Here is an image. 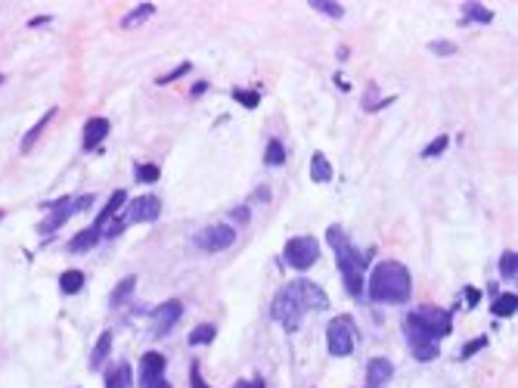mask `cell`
I'll list each match as a JSON object with an SVG mask.
<instances>
[{
  "label": "cell",
  "instance_id": "43",
  "mask_svg": "<svg viewBox=\"0 0 518 388\" xmlns=\"http://www.w3.org/2000/svg\"><path fill=\"white\" fill-rule=\"evenodd\" d=\"M44 22H50V16H41V19H31V29H37V25H44Z\"/></svg>",
  "mask_w": 518,
  "mask_h": 388
},
{
  "label": "cell",
  "instance_id": "18",
  "mask_svg": "<svg viewBox=\"0 0 518 388\" xmlns=\"http://www.w3.org/2000/svg\"><path fill=\"white\" fill-rule=\"evenodd\" d=\"M109 348H112V332L106 330V332H99V339H97L94 351H90V360H87L90 370H99V366H103V360L109 357Z\"/></svg>",
  "mask_w": 518,
  "mask_h": 388
},
{
  "label": "cell",
  "instance_id": "14",
  "mask_svg": "<svg viewBox=\"0 0 518 388\" xmlns=\"http://www.w3.org/2000/svg\"><path fill=\"white\" fill-rule=\"evenodd\" d=\"M106 137H109V122L106 118H90L84 124V149H97Z\"/></svg>",
  "mask_w": 518,
  "mask_h": 388
},
{
  "label": "cell",
  "instance_id": "24",
  "mask_svg": "<svg viewBox=\"0 0 518 388\" xmlns=\"http://www.w3.org/2000/svg\"><path fill=\"white\" fill-rule=\"evenodd\" d=\"M84 286V273L81 270H65L62 277H59V289L65 292V296H75V292H81Z\"/></svg>",
  "mask_w": 518,
  "mask_h": 388
},
{
  "label": "cell",
  "instance_id": "8",
  "mask_svg": "<svg viewBox=\"0 0 518 388\" xmlns=\"http://www.w3.org/2000/svg\"><path fill=\"white\" fill-rule=\"evenodd\" d=\"M183 317V302L181 298H171V302L158 305L156 311H152V336L162 339L165 332L174 330V323Z\"/></svg>",
  "mask_w": 518,
  "mask_h": 388
},
{
  "label": "cell",
  "instance_id": "35",
  "mask_svg": "<svg viewBox=\"0 0 518 388\" xmlns=\"http://www.w3.org/2000/svg\"><path fill=\"white\" fill-rule=\"evenodd\" d=\"M124 227H128V220H124V218H115V220H109V224L103 227V233H106L109 239H115V236H122V233H124Z\"/></svg>",
  "mask_w": 518,
  "mask_h": 388
},
{
  "label": "cell",
  "instance_id": "34",
  "mask_svg": "<svg viewBox=\"0 0 518 388\" xmlns=\"http://www.w3.org/2000/svg\"><path fill=\"white\" fill-rule=\"evenodd\" d=\"M192 69V63H181V65H177V69H171L168 72V75H162V78H158V84H171V81H177V78H183V75H187V72Z\"/></svg>",
  "mask_w": 518,
  "mask_h": 388
},
{
  "label": "cell",
  "instance_id": "6",
  "mask_svg": "<svg viewBox=\"0 0 518 388\" xmlns=\"http://www.w3.org/2000/svg\"><path fill=\"white\" fill-rule=\"evenodd\" d=\"M283 255L295 270H308V267H314L317 258H320V243H317L314 236H292L289 243H285Z\"/></svg>",
  "mask_w": 518,
  "mask_h": 388
},
{
  "label": "cell",
  "instance_id": "39",
  "mask_svg": "<svg viewBox=\"0 0 518 388\" xmlns=\"http://www.w3.org/2000/svg\"><path fill=\"white\" fill-rule=\"evenodd\" d=\"M230 218L239 220V224H245V220H249V209H233V211H230Z\"/></svg>",
  "mask_w": 518,
  "mask_h": 388
},
{
  "label": "cell",
  "instance_id": "3",
  "mask_svg": "<svg viewBox=\"0 0 518 388\" xmlns=\"http://www.w3.org/2000/svg\"><path fill=\"white\" fill-rule=\"evenodd\" d=\"M326 239L329 245L335 249V258H338V273H342L344 286H348V292L354 298H363V270H367V255L363 252H357L354 245L348 243V236H344V230L338 224H332L326 230Z\"/></svg>",
  "mask_w": 518,
  "mask_h": 388
},
{
  "label": "cell",
  "instance_id": "16",
  "mask_svg": "<svg viewBox=\"0 0 518 388\" xmlns=\"http://www.w3.org/2000/svg\"><path fill=\"white\" fill-rule=\"evenodd\" d=\"M99 236H103V233H99L97 227L90 224L87 230H81V233H78V236L69 243V252H75V255H81V252H90V249H94V245L99 243Z\"/></svg>",
  "mask_w": 518,
  "mask_h": 388
},
{
  "label": "cell",
  "instance_id": "13",
  "mask_svg": "<svg viewBox=\"0 0 518 388\" xmlns=\"http://www.w3.org/2000/svg\"><path fill=\"white\" fill-rule=\"evenodd\" d=\"M394 376V364L388 357H373L367 364V385L369 388H382L388 385V379Z\"/></svg>",
  "mask_w": 518,
  "mask_h": 388
},
{
  "label": "cell",
  "instance_id": "10",
  "mask_svg": "<svg viewBox=\"0 0 518 388\" xmlns=\"http://www.w3.org/2000/svg\"><path fill=\"white\" fill-rule=\"evenodd\" d=\"M165 366H168L165 354L146 351L140 357V388H156L158 379H165Z\"/></svg>",
  "mask_w": 518,
  "mask_h": 388
},
{
  "label": "cell",
  "instance_id": "11",
  "mask_svg": "<svg viewBox=\"0 0 518 388\" xmlns=\"http://www.w3.org/2000/svg\"><path fill=\"white\" fill-rule=\"evenodd\" d=\"M72 215H75V199L72 196H62V199H56V202H50V215L44 218V224H41V236L56 233Z\"/></svg>",
  "mask_w": 518,
  "mask_h": 388
},
{
  "label": "cell",
  "instance_id": "23",
  "mask_svg": "<svg viewBox=\"0 0 518 388\" xmlns=\"http://www.w3.org/2000/svg\"><path fill=\"white\" fill-rule=\"evenodd\" d=\"M56 112H59V109H50V112H44V115H41V122H37L35 128H31L28 134H25V137H22V152H28L31 146L37 143V137H41V134H44V128H47V124L53 122V115H56Z\"/></svg>",
  "mask_w": 518,
  "mask_h": 388
},
{
  "label": "cell",
  "instance_id": "20",
  "mask_svg": "<svg viewBox=\"0 0 518 388\" xmlns=\"http://www.w3.org/2000/svg\"><path fill=\"white\" fill-rule=\"evenodd\" d=\"M466 22H481V25L494 22V10H487L481 3H462V25Z\"/></svg>",
  "mask_w": 518,
  "mask_h": 388
},
{
  "label": "cell",
  "instance_id": "29",
  "mask_svg": "<svg viewBox=\"0 0 518 388\" xmlns=\"http://www.w3.org/2000/svg\"><path fill=\"white\" fill-rule=\"evenodd\" d=\"M310 10L323 13V16H329V19H342L344 16V6L342 3H326V0H310Z\"/></svg>",
  "mask_w": 518,
  "mask_h": 388
},
{
  "label": "cell",
  "instance_id": "26",
  "mask_svg": "<svg viewBox=\"0 0 518 388\" xmlns=\"http://www.w3.org/2000/svg\"><path fill=\"white\" fill-rule=\"evenodd\" d=\"M215 336H217V330L211 323H202V326H196V330L190 332V345H208V342H215Z\"/></svg>",
  "mask_w": 518,
  "mask_h": 388
},
{
  "label": "cell",
  "instance_id": "19",
  "mask_svg": "<svg viewBox=\"0 0 518 388\" xmlns=\"http://www.w3.org/2000/svg\"><path fill=\"white\" fill-rule=\"evenodd\" d=\"M131 364H115L109 373H106V388H131Z\"/></svg>",
  "mask_w": 518,
  "mask_h": 388
},
{
  "label": "cell",
  "instance_id": "31",
  "mask_svg": "<svg viewBox=\"0 0 518 388\" xmlns=\"http://www.w3.org/2000/svg\"><path fill=\"white\" fill-rule=\"evenodd\" d=\"M233 99H236V103H242L245 109H258L261 93H258V90H233Z\"/></svg>",
  "mask_w": 518,
  "mask_h": 388
},
{
  "label": "cell",
  "instance_id": "33",
  "mask_svg": "<svg viewBox=\"0 0 518 388\" xmlns=\"http://www.w3.org/2000/svg\"><path fill=\"white\" fill-rule=\"evenodd\" d=\"M481 348H487V336H478V339H471V342H466L460 348V360H469L471 354H478Z\"/></svg>",
  "mask_w": 518,
  "mask_h": 388
},
{
  "label": "cell",
  "instance_id": "1",
  "mask_svg": "<svg viewBox=\"0 0 518 388\" xmlns=\"http://www.w3.org/2000/svg\"><path fill=\"white\" fill-rule=\"evenodd\" d=\"M326 307H329V296L320 286L310 283V280H295V283L283 286V289L276 292L270 314H274V320L285 332H295L298 326H301L304 314L308 311L317 314V311H326Z\"/></svg>",
  "mask_w": 518,
  "mask_h": 388
},
{
  "label": "cell",
  "instance_id": "21",
  "mask_svg": "<svg viewBox=\"0 0 518 388\" xmlns=\"http://www.w3.org/2000/svg\"><path fill=\"white\" fill-rule=\"evenodd\" d=\"M134 289H137V277H134V273H131V277H124L122 283L115 286V292H112V296H109V305H112V307L124 305L131 296H134Z\"/></svg>",
  "mask_w": 518,
  "mask_h": 388
},
{
  "label": "cell",
  "instance_id": "7",
  "mask_svg": "<svg viewBox=\"0 0 518 388\" xmlns=\"http://www.w3.org/2000/svg\"><path fill=\"white\" fill-rule=\"evenodd\" d=\"M192 243H196V249L202 252H224L230 249V245L236 243V230L230 224H215V227H205V230H199L196 236H192Z\"/></svg>",
  "mask_w": 518,
  "mask_h": 388
},
{
  "label": "cell",
  "instance_id": "41",
  "mask_svg": "<svg viewBox=\"0 0 518 388\" xmlns=\"http://www.w3.org/2000/svg\"><path fill=\"white\" fill-rule=\"evenodd\" d=\"M205 90H208V84H205V81H199L196 87H192V97H202Z\"/></svg>",
  "mask_w": 518,
  "mask_h": 388
},
{
  "label": "cell",
  "instance_id": "15",
  "mask_svg": "<svg viewBox=\"0 0 518 388\" xmlns=\"http://www.w3.org/2000/svg\"><path fill=\"white\" fill-rule=\"evenodd\" d=\"M124 199H128V193H124V190H115V193H112V196H109V202H106V209H103V211H99V215H97V220H94V227H97V230H99V233H103V227H106V224H109V220H112V218H115V215H118V211H122Z\"/></svg>",
  "mask_w": 518,
  "mask_h": 388
},
{
  "label": "cell",
  "instance_id": "44",
  "mask_svg": "<svg viewBox=\"0 0 518 388\" xmlns=\"http://www.w3.org/2000/svg\"><path fill=\"white\" fill-rule=\"evenodd\" d=\"M156 388H171V382H168V379H158Z\"/></svg>",
  "mask_w": 518,
  "mask_h": 388
},
{
  "label": "cell",
  "instance_id": "22",
  "mask_svg": "<svg viewBox=\"0 0 518 388\" xmlns=\"http://www.w3.org/2000/svg\"><path fill=\"white\" fill-rule=\"evenodd\" d=\"M518 307V296L515 292H503V296L494 298V305H490V311L496 314V317H512Z\"/></svg>",
  "mask_w": 518,
  "mask_h": 388
},
{
  "label": "cell",
  "instance_id": "37",
  "mask_svg": "<svg viewBox=\"0 0 518 388\" xmlns=\"http://www.w3.org/2000/svg\"><path fill=\"white\" fill-rule=\"evenodd\" d=\"M190 382H192V388H208V385H205V379H202V373H199V364L190 366ZM233 388H242V382L233 385Z\"/></svg>",
  "mask_w": 518,
  "mask_h": 388
},
{
  "label": "cell",
  "instance_id": "28",
  "mask_svg": "<svg viewBox=\"0 0 518 388\" xmlns=\"http://www.w3.org/2000/svg\"><path fill=\"white\" fill-rule=\"evenodd\" d=\"M264 162H267L270 168H276V165H283V162H285V149H283V143H280V140H270V143H267V152H264Z\"/></svg>",
  "mask_w": 518,
  "mask_h": 388
},
{
  "label": "cell",
  "instance_id": "36",
  "mask_svg": "<svg viewBox=\"0 0 518 388\" xmlns=\"http://www.w3.org/2000/svg\"><path fill=\"white\" fill-rule=\"evenodd\" d=\"M428 50L437 53V56H453V53H456V44H450V41H431Z\"/></svg>",
  "mask_w": 518,
  "mask_h": 388
},
{
  "label": "cell",
  "instance_id": "30",
  "mask_svg": "<svg viewBox=\"0 0 518 388\" xmlns=\"http://www.w3.org/2000/svg\"><path fill=\"white\" fill-rule=\"evenodd\" d=\"M134 177L140 180V184H156L158 177H162V171H158V165H137L134 168Z\"/></svg>",
  "mask_w": 518,
  "mask_h": 388
},
{
  "label": "cell",
  "instance_id": "40",
  "mask_svg": "<svg viewBox=\"0 0 518 388\" xmlns=\"http://www.w3.org/2000/svg\"><path fill=\"white\" fill-rule=\"evenodd\" d=\"M466 298H469V307H475L481 296H478V289H471V286H469V289H466Z\"/></svg>",
  "mask_w": 518,
  "mask_h": 388
},
{
  "label": "cell",
  "instance_id": "12",
  "mask_svg": "<svg viewBox=\"0 0 518 388\" xmlns=\"http://www.w3.org/2000/svg\"><path fill=\"white\" fill-rule=\"evenodd\" d=\"M403 330H407V345H410V351H413L416 360L428 364V360L437 357V342H435V339H428L425 332H419L416 326H410V323H403Z\"/></svg>",
  "mask_w": 518,
  "mask_h": 388
},
{
  "label": "cell",
  "instance_id": "27",
  "mask_svg": "<svg viewBox=\"0 0 518 388\" xmlns=\"http://www.w3.org/2000/svg\"><path fill=\"white\" fill-rule=\"evenodd\" d=\"M500 277L503 280H515L518 277V255H515V252H503V258H500Z\"/></svg>",
  "mask_w": 518,
  "mask_h": 388
},
{
  "label": "cell",
  "instance_id": "45",
  "mask_svg": "<svg viewBox=\"0 0 518 388\" xmlns=\"http://www.w3.org/2000/svg\"><path fill=\"white\" fill-rule=\"evenodd\" d=\"M0 84H3V75H0Z\"/></svg>",
  "mask_w": 518,
  "mask_h": 388
},
{
  "label": "cell",
  "instance_id": "9",
  "mask_svg": "<svg viewBox=\"0 0 518 388\" xmlns=\"http://www.w3.org/2000/svg\"><path fill=\"white\" fill-rule=\"evenodd\" d=\"M158 215H162V199L140 196L128 205V211H124L122 218L128 220V224H152V220H158Z\"/></svg>",
  "mask_w": 518,
  "mask_h": 388
},
{
  "label": "cell",
  "instance_id": "42",
  "mask_svg": "<svg viewBox=\"0 0 518 388\" xmlns=\"http://www.w3.org/2000/svg\"><path fill=\"white\" fill-rule=\"evenodd\" d=\"M242 388H264V379H251V382H242Z\"/></svg>",
  "mask_w": 518,
  "mask_h": 388
},
{
  "label": "cell",
  "instance_id": "25",
  "mask_svg": "<svg viewBox=\"0 0 518 388\" xmlns=\"http://www.w3.org/2000/svg\"><path fill=\"white\" fill-rule=\"evenodd\" d=\"M152 13H156V6H152V3H140L137 10H131V16L122 19V29H137V25L146 22V19L152 16Z\"/></svg>",
  "mask_w": 518,
  "mask_h": 388
},
{
  "label": "cell",
  "instance_id": "4",
  "mask_svg": "<svg viewBox=\"0 0 518 388\" xmlns=\"http://www.w3.org/2000/svg\"><path fill=\"white\" fill-rule=\"evenodd\" d=\"M403 323L416 326V330L425 332L428 339L441 342V339L450 336V330H453V314L444 311V307H435V305H419L416 311L407 314V320H403Z\"/></svg>",
  "mask_w": 518,
  "mask_h": 388
},
{
  "label": "cell",
  "instance_id": "38",
  "mask_svg": "<svg viewBox=\"0 0 518 388\" xmlns=\"http://www.w3.org/2000/svg\"><path fill=\"white\" fill-rule=\"evenodd\" d=\"M90 205H94V196H90V193H87V196H78V199H75V215H81V211H87Z\"/></svg>",
  "mask_w": 518,
  "mask_h": 388
},
{
  "label": "cell",
  "instance_id": "5",
  "mask_svg": "<svg viewBox=\"0 0 518 388\" xmlns=\"http://www.w3.org/2000/svg\"><path fill=\"white\" fill-rule=\"evenodd\" d=\"M357 345V330L351 323V317H335L326 326V348L332 357H348Z\"/></svg>",
  "mask_w": 518,
  "mask_h": 388
},
{
  "label": "cell",
  "instance_id": "32",
  "mask_svg": "<svg viewBox=\"0 0 518 388\" xmlns=\"http://www.w3.org/2000/svg\"><path fill=\"white\" fill-rule=\"evenodd\" d=\"M447 143H450V137H444V134H441V137H435V140H431V143L422 149V159H435V156H441V152L447 149Z\"/></svg>",
  "mask_w": 518,
  "mask_h": 388
},
{
  "label": "cell",
  "instance_id": "2",
  "mask_svg": "<svg viewBox=\"0 0 518 388\" xmlns=\"http://www.w3.org/2000/svg\"><path fill=\"white\" fill-rule=\"evenodd\" d=\"M413 292V277L401 261H378L369 273L367 296L378 305H403Z\"/></svg>",
  "mask_w": 518,
  "mask_h": 388
},
{
  "label": "cell",
  "instance_id": "17",
  "mask_svg": "<svg viewBox=\"0 0 518 388\" xmlns=\"http://www.w3.org/2000/svg\"><path fill=\"white\" fill-rule=\"evenodd\" d=\"M310 180H314V184H329L332 180V165L323 152H314V156H310Z\"/></svg>",
  "mask_w": 518,
  "mask_h": 388
}]
</instances>
